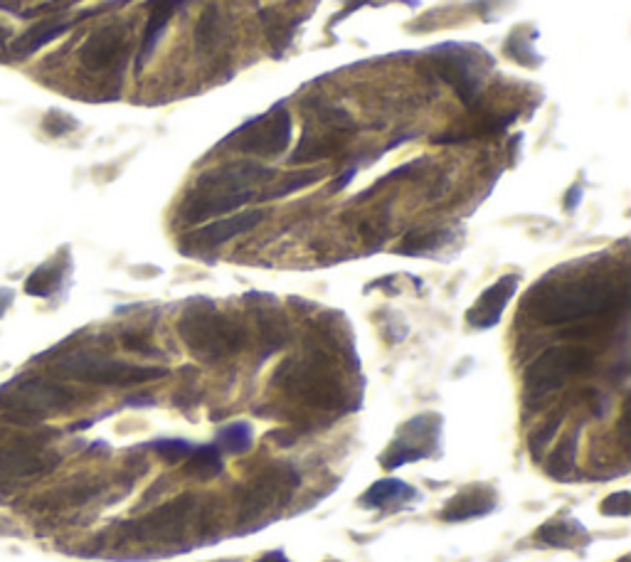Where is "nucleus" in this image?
Masks as SVG:
<instances>
[{
	"mask_svg": "<svg viewBox=\"0 0 631 562\" xmlns=\"http://www.w3.org/2000/svg\"><path fill=\"white\" fill-rule=\"evenodd\" d=\"M321 171H316V168H311V171H304V173H294V176H289L284 180V183L277 185V188L267 190L264 195H259V200H277V198H286V195L296 193V190H304L309 188V185H314L321 180Z\"/></svg>",
	"mask_w": 631,
	"mask_h": 562,
	"instance_id": "obj_31",
	"label": "nucleus"
},
{
	"mask_svg": "<svg viewBox=\"0 0 631 562\" xmlns=\"http://www.w3.org/2000/svg\"><path fill=\"white\" fill-rule=\"evenodd\" d=\"M153 397L151 395H134V397H129V400H126V405L129 407H151L153 405Z\"/></svg>",
	"mask_w": 631,
	"mask_h": 562,
	"instance_id": "obj_45",
	"label": "nucleus"
},
{
	"mask_svg": "<svg viewBox=\"0 0 631 562\" xmlns=\"http://www.w3.org/2000/svg\"><path fill=\"white\" fill-rule=\"evenodd\" d=\"M200 501L193 493H183L176 501L156 508L141 521H131L121 526V535L141 543H171V540L183 538L190 523L198 518Z\"/></svg>",
	"mask_w": 631,
	"mask_h": 562,
	"instance_id": "obj_9",
	"label": "nucleus"
},
{
	"mask_svg": "<svg viewBox=\"0 0 631 562\" xmlns=\"http://www.w3.org/2000/svg\"><path fill=\"white\" fill-rule=\"evenodd\" d=\"M562 420H565V410H558L553 417H550L548 422L543 424V427L535 429V432L530 434V454H533L535 459L543 457L545 447H548V444L553 442L555 434H558Z\"/></svg>",
	"mask_w": 631,
	"mask_h": 562,
	"instance_id": "obj_32",
	"label": "nucleus"
},
{
	"mask_svg": "<svg viewBox=\"0 0 631 562\" xmlns=\"http://www.w3.org/2000/svg\"><path fill=\"white\" fill-rule=\"evenodd\" d=\"M506 52L511 55V60L521 62L526 67H538L540 65V55L533 50V42L523 40V37L511 35L506 42Z\"/></svg>",
	"mask_w": 631,
	"mask_h": 562,
	"instance_id": "obj_36",
	"label": "nucleus"
},
{
	"mask_svg": "<svg viewBox=\"0 0 631 562\" xmlns=\"http://www.w3.org/2000/svg\"><path fill=\"white\" fill-rule=\"evenodd\" d=\"M627 296V281L587 274V277L540 284L528 294L526 309L543 326H567L624 309Z\"/></svg>",
	"mask_w": 631,
	"mask_h": 562,
	"instance_id": "obj_1",
	"label": "nucleus"
},
{
	"mask_svg": "<svg viewBox=\"0 0 631 562\" xmlns=\"http://www.w3.org/2000/svg\"><path fill=\"white\" fill-rule=\"evenodd\" d=\"M217 447L227 449L232 454H247L252 449V427L247 422L227 424L217 432Z\"/></svg>",
	"mask_w": 631,
	"mask_h": 562,
	"instance_id": "obj_29",
	"label": "nucleus"
},
{
	"mask_svg": "<svg viewBox=\"0 0 631 562\" xmlns=\"http://www.w3.org/2000/svg\"><path fill=\"white\" fill-rule=\"evenodd\" d=\"M185 3H188V0H151V3H148V20L141 37V62H146L148 57L153 55L158 40H161L168 23H171L173 13Z\"/></svg>",
	"mask_w": 631,
	"mask_h": 562,
	"instance_id": "obj_21",
	"label": "nucleus"
},
{
	"mask_svg": "<svg viewBox=\"0 0 631 562\" xmlns=\"http://www.w3.org/2000/svg\"><path fill=\"white\" fill-rule=\"evenodd\" d=\"M185 474L193 479L210 481L217 474H222V452L217 444H203V447L193 449L190 457L185 459Z\"/></svg>",
	"mask_w": 631,
	"mask_h": 562,
	"instance_id": "obj_25",
	"label": "nucleus"
},
{
	"mask_svg": "<svg viewBox=\"0 0 631 562\" xmlns=\"http://www.w3.org/2000/svg\"><path fill=\"white\" fill-rule=\"evenodd\" d=\"M262 220H264L262 210H247V212H240V215L225 217V220H215V222H210V225L200 227L198 232L190 235V240H193L200 249L220 247V245H225V242L235 240L237 235H245V232L254 230V227H257Z\"/></svg>",
	"mask_w": 631,
	"mask_h": 562,
	"instance_id": "obj_18",
	"label": "nucleus"
},
{
	"mask_svg": "<svg viewBox=\"0 0 631 562\" xmlns=\"http://www.w3.org/2000/svg\"><path fill=\"white\" fill-rule=\"evenodd\" d=\"M151 449L161 459L176 464V461L188 459L190 452H193L195 447L188 442V439H156V442H151Z\"/></svg>",
	"mask_w": 631,
	"mask_h": 562,
	"instance_id": "obj_33",
	"label": "nucleus"
},
{
	"mask_svg": "<svg viewBox=\"0 0 631 562\" xmlns=\"http://www.w3.org/2000/svg\"><path fill=\"white\" fill-rule=\"evenodd\" d=\"M126 50V28L124 25H106L97 30L79 50V62L89 72H104L124 55Z\"/></svg>",
	"mask_w": 631,
	"mask_h": 562,
	"instance_id": "obj_15",
	"label": "nucleus"
},
{
	"mask_svg": "<svg viewBox=\"0 0 631 562\" xmlns=\"http://www.w3.org/2000/svg\"><path fill=\"white\" fill-rule=\"evenodd\" d=\"M422 166V161H415V163H405V166H400V168H395V171H390L387 173V176H383L380 180H375L373 185H370L368 190H363V193L358 195V203H363V200H368V198H373L375 193H378V190H383L385 185H390L392 180H402L407 176V173H415L417 168Z\"/></svg>",
	"mask_w": 631,
	"mask_h": 562,
	"instance_id": "obj_37",
	"label": "nucleus"
},
{
	"mask_svg": "<svg viewBox=\"0 0 631 562\" xmlns=\"http://www.w3.org/2000/svg\"><path fill=\"white\" fill-rule=\"evenodd\" d=\"M439 432H442V417L439 415L424 412V415L412 417V420L400 429V434H397L395 442H392L390 449L383 454L380 464H383L387 471H392L410 464V461L432 457L439 442Z\"/></svg>",
	"mask_w": 631,
	"mask_h": 562,
	"instance_id": "obj_10",
	"label": "nucleus"
},
{
	"mask_svg": "<svg viewBox=\"0 0 631 562\" xmlns=\"http://www.w3.org/2000/svg\"><path fill=\"white\" fill-rule=\"evenodd\" d=\"M274 385L284 390L294 400L304 405L316 407L323 412H341L353 410L351 392L338 378V370L333 365L331 355L323 351H311L301 358H289L279 365L274 373Z\"/></svg>",
	"mask_w": 631,
	"mask_h": 562,
	"instance_id": "obj_2",
	"label": "nucleus"
},
{
	"mask_svg": "<svg viewBox=\"0 0 631 562\" xmlns=\"http://www.w3.org/2000/svg\"><path fill=\"white\" fill-rule=\"evenodd\" d=\"M580 203H582V188L580 185H572V188L567 190V195H565V210L567 212L577 210L580 208Z\"/></svg>",
	"mask_w": 631,
	"mask_h": 562,
	"instance_id": "obj_42",
	"label": "nucleus"
},
{
	"mask_svg": "<svg viewBox=\"0 0 631 562\" xmlns=\"http://www.w3.org/2000/svg\"><path fill=\"white\" fill-rule=\"evenodd\" d=\"M274 176H277V171L262 166V163H225V166L205 171L203 176L195 180L193 193H245V190H252V185L267 183Z\"/></svg>",
	"mask_w": 631,
	"mask_h": 562,
	"instance_id": "obj_12",
	"label": "nucleus"
},
{
	"mask_svg": "<svg viewBox=\"0 0 631 562\" xmlns=\"http://www.w3.org/2000/svg\"><path fill=\"white\" fill-rule=\"evenodd\" d=\"M318 119H321V124H326L333 134H346V131L355 129V121L351 119V114H348L346 109H341V106L321 104L318 106Z\"/></svg>",
	"mask_w": 631,
	"mask_h": 562,
	"instance_id": "obj_34",
	"label": "nucleus"
},
{
	"mask_svg": "<svg viewBox=\"0 0 631 562\" xmlns=\"http://www.w3.org/2000/svg\"><path fill=\"white\" fill-rule=\"evenodd\" d=\"M575 454H577V437L570 434L555 447V452L548 457V474L553 479L565 481L575 471Z\"/></svg>",
	"mask_w": 631,
	"mask_h": 562,
	"instance_id": "obj_28",
	"label": "nucleus"
},
{
	"mask_svg": "<svg viewBox=\"0 0 631 562\" xmlns=\"http://www.w3.org/2000/svg\"><path fill=\"white\" fill-rule=\"evenodd\" d=\"M57 461H60V457H57L52 449H47L42 442L20 439V442L8 444V447L0 449V481H15L37 476L42 474V471L52 469Z\"/></svg>",
	"mask_w": 631,
	"mask_h": 562,
	"instance_id": "obj_13",
	"label": "nucleus"
},
{
	"mask_svg": "<svg viewBox=\"0 0 631 562\" xmlns=\"http://www.w3.org/2000/svg\"><path fill=\"white\" fill-rule=\"evenodd\" d=\"M518 291V274H503L496 284H491L484 294L476 299V304L466 311V323L479 331H489L498 326L503 311H506L508 301L516 296Z\"/></svg>",
	"mask_w": 631,
	"mask_h": 562,
	"instance_id": "obj_14",
	"label": "nucleus"
},
{
	"mask_svg": "<svg viewBox=\"0 0 631 562\" xmlns=\"http://www.w3.org/2000/svg\"><path fill=\"white\" fill-rule=\"evenodd\" d=\"M291 143V114L284 106H274L269 114H259L232 131L222 146L249 156H279Z\"/></svg>",
	"mask_w": 631,
	"mask_h": 562,
	"instance_id": "obj_8",
	"label": "nucleus"
},
{
	"mask_svg": "<svg viewBox=\"0 0 631 562\" xmlns=\"http://www.w3.org/2000/svg\"><path fill=\"white\" fill-rule=\"evenodd\" d=\"M79 0H47V3L37 5V8H30V10H23L20 13V18H35V15H47V13H62V10L72 8V5H77Z\"/></svg>",
	"mask_w": 631,
	"mask_h": 562,
	"instance_id": "obj_39",
	"label": "nucleus"
},
{
	"mask_svg": "<svg viewBox=\"0 0 631 562\" xmlns=\"http://www.w3.org/2000/svg\"><path fill=\"white\" fill-rule=\"evenodd\" d=\"M402 3L410 5V8H417V5H420V0H402Z\"/></svg>",
	"mask_w": 631,
	"mask_h": 562,
	"instance_id": "obj_47",
	"label": "nucleus"
},
{
	"mask_svg": "<svg viewBox=\"0 0 631 562\" xmlns=\"http://www.w3.org/2000/svg\"><path fill=\"white\" fill-rule=\"evenodd\" d=\"M336 136L343 134H331V136H314L309 129H304L299 146H296L294 156L289 158L291 163H309V161H321V158L333 156V153L341 148L343 141H338Z\"/></svg>",
	"mask_w": 631,
	"mask_h": 562,
	"instance_id": "obj_26",
	"label": "nucleus"
},
{
	"mask_svg": "<svg viewBox=\"0 0 631 562\" xmlns=\"http://www.w3.org/2000/svg\"><path fill=\"white\" fill-rule=\"evenodd\" d=\"M77 402V392L37 375H20L0 387V412L15 422L33 424Z\"/></svg>",
	"mask_w": 631,
	"mask_h": 562,
	"instance_id": "obj_5",
	"label": "nucleus"
},
{
	"mask_svg": "<svg viewBox=\"0 0 631 562\" xmlns=\"http://www.w3.org/2000/svg\"><path fill=\"white\" fill-rule=\"evenodd\" d=\"M15 301V291L10 286H0V318L8 314V309Z\"/></svg>",
	"mask_w": 631,
	"mask_h": 562,
	"instance_id": "obj_43",
	"label": "nucleus"
},
{
	"mask_svg": "<svg viewBox=\"0 0 631 562\" xmlns=\"http://www.w3.org/2000/svg\"><path fill=\"white\" fill-rule=\"evenodd\" d=\"M72 269V259L65 254L50 259V262L40 264L28 279H25V294L35 296V299H50L57 291L65 289L67 274Z\"/></svg>",
	"mask_w": 631,
	"mask_h": 562,
	"instance_id": "obj_19",
	"label": "nucleus"
},
{
	"mask_svg": "<svg viewBox=\"0 0 631 562\" xmlns=\"http://www.w3.org/2000/svg\"><path fill=\"white\" fill-rule=\"evenodd\" d=\"M535 538L543 545L560 550H572L577 545L590 543V533L580 521H548L538 528Z\"/></svg>",
	"mask_w": 631,
	"mask_h": 562,
	"instance_id": "obj_22",
	"label": "nucleus"
},
{
	"mask_svg": "<svg viewBox=\"0 0 631 562\" xmlns=\"http://www.w3.org/2000/svg\"><path fill=\"white\" fill-rule=\"evenodd\" d=\"M447 232H412V235L405 237L397 252L407 254V257H415V254H424V252H432V249L442 247L447 242Z\"/></svg>",
	"mask_w": 631,
	"mask_h": 562,
	"instance_id": "obj_30",
	"label": "nucleus"
},
{
	"mask_svg": "<svg viewBox=\"0 0 631 562\" xmlns=\"http://www.w3.org/2000/svg\"><path fill=\"white\" fill-rule=\"evenodd\" d=\"M124 346L129 348V351L141 353V355H156V348H151V343H148L143 336H139V333H126Z\"/></svg>",
	"mask_w": 631,
	"mask_h": 562,
	"instance_id": "obj_40",
	"label": "nucleus"
},
{
	"mask_svg": "<svg viewBox=\"0 0 631 562\" xmlns=\"http://www.w3.org/2000/svg\"><path fill=\"white\" fill-rule=\"evenodd\" d=\"M257 562H289V560H286L281 553H272V555H267V558H262V560H257Z\"/></svg>",
	"mask_w": 631,
	"mask_h": 562,
	"instance_id": "obj_46",
	"label": "nucleus"
},
{
	"mask_svg": "<svg viewBox=\"0 0 631 562\" xmlns=\"http://www.w3.org/2000/svg\"><path fill=\"white\" fill-rule=\"evenodd\" d=\"M55 370L67 375V378L79 380V383L114 387L143 385L151 383V380H161L168 375V370L158 368V365H131L124 363V360H116L109 358V355L92 351H77L65 355L62 360H57Z\"/></svg>",
	"mask_w": 631,
	"mask_h": 562,
	"instance_id": "obj_6",
	"label": "nucleus"
},
{
	"mask_svg": "<svg viewBox=\"0 0 631 562\" xmlns=\"http://www.w3.org/2000/svg\"><path fill=\"white\" fill-rule=\"evenodd\" d=\"M269 439H274L281 447H291V444H296L299 434L289 432V429H277V432H269Z\"/></svg>",
	"mask_w": 631,
	"mask_h": 562,
	"instance_id": "obj_41",
	"label": "nucleus"
},
{
	"mask_svg": "<svg viewBox=\"0 0 631 562\" xmlns=\"http://www.w3.org/2000/svg\"><path fill=\"white\" fill-rule=\"evenodd\" d=\"M355 176H358V166L346 168V171L341 173V178L333 180V190H343V188H348V185H351V180H353Z\"/></svg>",
	"mask_w": 631,
	"mask_h": 562,
	"instance_id": "obj_44",
	"label": "nucleus"
},
{
	"mask_svg": "<svg viewBox=\"0 0 631 562\" xmlns=\"http://www.w3.org/2000/svg\"><path fill=\"white\" fill-rule=\"evenodd\" d=\"M254 198H257L254 190H245V193H193L180 208V222L195 225V222L210 220V217L227 215L232 210L245 208Z\"/></svg>",
	"mask_w": 631,
	"mask_h": 562,
	"instance_id": "obj_16",
	"label": "nucleus"
},
{
	"mask_svg": "<svg viewBox=\"0 0 631 562\" xmlns=\"http://www.w3.org/2000/svg\"><path fill=\"white\" fill-rule=\"evenodd\" d=\"M496 508V498L491 491L486 489H469L459 496H454L452 501L444 506L442 521L447 523H461L471 521V518H484Z\"/></svg>",
	"mask_w": 631,
	"mask_h": 562,
	"instance_id": "obj_20",
	"label": "nucleus"
},
{
	"mask_svg": "<svg viewBox=\"0 0 631 562\" xmlns=\"http://www.w3.org/2000/svg\"><path fill=\"white\" fill-rule=\"evenodd\" d=\"M407 498H417V491L407 486L400 479H383L375 481L368 491L360 496V506L363 508H383L392 501H407Z\"/></svg>",
	"mask_w": 631,
	"mask_h": 562,
	"instance_id": "obj_24",
	"label": "nucleus"
},
{
	"mask_svg": "<svg viewBox=\"0 0 631 562\" xmlns=\"http://www.w3.org/2000/svg\"><path fill=\"white\" fill-rule=\"evenodd\" d=\"M180 341L203 363H217L240 353L247 343V331L235 318L222 314L215 304L200 299L183 311L176 323Z\"/></svg>",
	"mask_w": 631,
	"mask_h": 562,
	"instance_id": "obj_3",
	"label": "nucleus"
},
{
	"mask_svg": "<svg viewBox=\"0 0 631 562\" xmlns=\"http://www.w3.org/2000/svg\"><path fill=\"white\" fill-rule=\"evenodd\" d=\"M595 363L592 351L582 346H553L543 351L526 368L523 387H526L528 400H545L553 392L562 390L567 380L587 373Z\"/></svg>",
	"mask_w": 631,
	"mask_h": 562,
	"instance_id": "obj_7",
	"label": "nucleus"
},
{
	"mask_svg": "<svg viewBox=\"0 0 631 562\" xmlns=\"http://www.w3.org/2000/svg\"><path fill=\"white\" fill-rule=\"evenodd\" d=\"M227 35V23L222 18V10L217 5L203 10L198 25H195V47L198 52H212Z\"/></svg>",
	"mask_w": 631,
	"mask_h": 562,
	"instance_id": "obj_23",
	"label": "nucleus"
},
{
	"mask_svg": "<svg viewBox=\"0 0 631 562\" xmlns=\"http://www.w3.org/2000/svg\"><path fill=\"white\" fill-rule=\"evenodd\" d=\"M289 338L286 321L279 316V311H262L259 314V343H262V358H269L274 351H279Z\"/></svg>",
	"mask_w": 631,
	"mask_h": 562,
	"instance_id": "obj_27",
	"label": "nucleus"
},
{
	"mask_svg": "<svg viewBox=\"0 0 631 562\" xmlns=\"http://www.w3.org/2000/svg\"><path fill=\"white\" fill-rule=\"evenodd\" d=\"M301 474L291 464L274 461L252 476L245 486L237 491V513L235 523L240 530H254L257 523L267 521L274 511L284 508L291 501L294 491L299 489Z\"/></svg>",
	"mask_w": 631,
	"mask_h": 562,
	"instance_id": "obj_4",
	"label": "nucleus"
},
{
	"mask_svg": "<svg viewBox=\"0 0 631 562\" xmlns=\"http://www.w3.org/2000/svg\"><path fill=\"white\" fill-rule=\"evenodd\" d=\"M79 129V121L72 119L70 114H65V111H47L45 119H42V131H45L47 136H52V139H60V136H67L72 134V131Z\"/></svg>",
	"mask_w": 631,
	"mask_h": 562,
	"instance_id": "obj_35",
	"label": "nucleus"
},
{
	"mask_svg": "<svg viewBox=\"0 0 631 562\" xmlns=\"http://www.w3.org/2000/svg\"><path fill=\"white\" fill-rule=\"evenodd\" d=\"M97 13H102V8L89 10V13L77 15V18H72V20H65V18H45V20H40V23H35L33 28L28 30V33L20 35L18 40H15L13 45H10V50H13L15 57H20V60H25V57H33L35 52L42 50V47H47V45H50V42H55L57 37L70 33L74 25H79V23H82V20H87L89 15H97Z\"/></svg>",
	"mask_w": 631,
	"mask_h": 562,
	"instance_id": "obj_17",
	"label": "nucleus"
},
{
	"mask_svg": "<svg viewBox=\"0 0 631 562\" xmlns=\"http://www.w3.org/2000/svg\"><path fill=\"white\" fill-rule=\"evenodd\" d=\"M432 55L439 77L452 84L456 97L469 106V109H479L484 82H481V74L476 70L474 57L464 47L452 45V42L437 47Z\"/></svg>",
	"mask_w": 631,
	"mask_h": 562,
	"instance_id": "obj_11",
	"label": "nucleus"
},
{
	"mask_svg": "<svg viewBox=\"0 0 631 562\" xmlns=\"http://www.w3.org/2000/svg\"><path fill=\"white\" fill-rule=\"evenodd\" d=\"M599 511H602V516H607V518H627L631 513L629 491H619V493H612V496H607L602 506H599Z\"/></svg>",
	"mask_w": 631,
	"mask_h": 562,
	"instance_id": "obj_38",
	"label": "nucleus"
}]
</instances>
